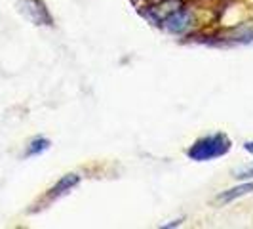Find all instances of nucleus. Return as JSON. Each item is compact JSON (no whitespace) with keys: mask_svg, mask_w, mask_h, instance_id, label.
<instances>
[{"mask_svg":"<svg viewBox=\"0 0 253 229\" xmlns=\"http://www.w3.org/2000/svg\"><path fill=\"white\" fill-rule=\"evenodd\" d=\"M21 12L37 25H50V15L38 0H23L21 2Z\"/></svg>","mask_w":253,"mask_h":229,"instance_id":"2","label":"nucleus"},{"mask_svg":"<svg viewBox=\"0 0 253 229\" xmlns=\"http://www.w3.org/2000/svg\"><path fill=\"white\" fill-rule=\"evenodd\" d=\"M164 25L168 31H171V33H183V31H187L190 25V13L189 12H173L169 17H166Z\"/></svg>","mask_w":253,"mask_h":229,"instance_id":"3","label":"nucleus"},{"mask_svg":"<svg viewBox=\"0 0 253 229\" xmlns=\"http://www.w3.org/2000/svg\"><path fill=\"white\" fill-rule=\"evenodd\" d=\"M76 183H78V176H76V174L65 176L63 179H59V183H57L55 187H51L50 197H59V195H63L67 191H71V187H75Z\"/></svg>","mask_w":253,"mask_h":229,"instance_id":"4","label":"nucleus"},{"mask_svg":"<svg viewBox=\"0 0 253 229\" xmlns=\"http://www.w3.org/2000/svg\"><path fill=\"white\" fill-rule=\"evenodd\" d=\"M236 178H253V168H244L236 172Z\"/></svg>","mask_w":253,"mask_h":229,"instance_id":"7","label":"nucleus"},{"mask_svg":"<svg viewBox=\"0 0 253 229\" xmlns=\"http://www.w3.org/2000/svg\"><path fill=\"white\" fill-rule=\"evenodd\" d=\"M252 191H253V183H244L240 187H234V189L223 193L219 199H221L223 203H228V201H234L236 197H244V195H248V193H252Z\"/></svg>","mask_w":253,"mask_h":229,"instance_id":"5","label":"nucleus"},{"mask_svg":"<svg viewBox=\"0 0 253 229\" xmlns=\"http://www.w3.org/2000/svg\"><path fill=\"white\" fill-rule=\"evenodd\" d=\"M230 149V141L225 134H211L208 138L198 140L189 149V157L192 161H213L217 157L225 155Z\"/></svg>","mask_w":253,"mask_h":229,"instance_id":"1","label":"nucleus"},{"mask_svg":"<svg viewBox=\"0 0 253 229\" xmlns=\"http://www.w3.org/2000/svg\"><path fill=\"white\" fill-rule=\"evenodd\" d=\"M246 151L253 153V141H250V143H246Z\"/></svg>","mask_w":253,"mask_h":229,"instance_id":"8","label":"nucleus"},{"mask_svg":"<svg viewBox=\"0 0 253 229\" xmlns=\"http://www.w3.org/2000/svg\"><path fill=\"white\" fill-rule=\"evenodd\" d=\"M48 140H42V138H38V140H35L33 143H31V147H29V151H27V155H37V153L44 151V149H48Z\"/></svg>","mask_w":253,"mask_h":229,"instance_id":"6","label":"nucleus"}]
</instances>
